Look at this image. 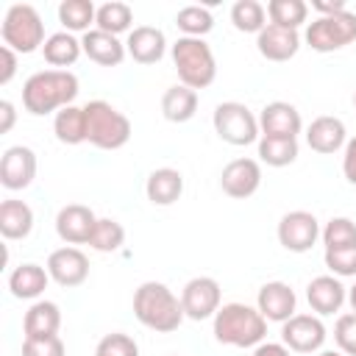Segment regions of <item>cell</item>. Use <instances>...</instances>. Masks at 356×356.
<instances>
[{"label": "cell", "instance_id": "obj_1", "mask_svg": "<svg viewBox=\"0 0 356 356\" xmlns=\"http://www.w3.org/2000/svg\"><path fill=\"white\" fill-rule=\"evenodd\" d=\"M78 97V75L70 70H39L22 83V106L33 117L58 114Z\"/></svg>", "mask_w": 356, "mask_h": 356}, {"label": "cell", "instance_id": "obj_2", "mask_svg": "<svg viewBox=\"0 0 356 356\" xmlns=\"http://www.w3.org/2000/svg\"><path fill=\"white\" fill-rule=\"evenodd\" d=\"M134 314L136 320L159 334H170L184 323L181 298L161 281H145L134 292Z\"/></svg>", "mask_w": 356, "mask_h": 356}, {"label": "cell", "instance_id": "obj_3", "mask_svg": "<svg viewBox=\"0 0 356 356\" xmlns=\"http://www.w3.org/2000/svg\"><path fill=\"white\" fill-rule=\"evenodd\" d=\"M267 337V320L256 306L222 303L214 314V339L231 348H256Z\"/></svg>", "mask_w": 356, "mask_h": 356}, {"label": "cell", "instance_id": "obj_4", "mask_svg": "<svg viewBox=\"0 0 356 356\" xmlns=\"http://www.w3.org/2000/svg\"><path fill=\"white\" fill-rule=\"evenodd\" d=\"M172 64L178 72V81L189 89H206L214 83L217 78V58L209 47L206 39H195V36H181L172 44Z\"/></svg>", "mask_w": 356, "mask_h": 356}, {"label": "cell", "instance_id": "obj_5", "mask_svg": "<svg viewBox=\"0 0 356 356\" xmlns=\"http://www.w3.org/2000/svg\"><path fill=\"white\" fill-rule=\"evenodd\" d=\"M86 111V142L100 150H120L131 139V120L106 100H89Z\"/></svg>", "mask_w": 356, "mask_h": 356}, {"label": "cell", "instance_id": "obj_6", "mask_svg": "<svg viewBox=\"0 0 356 356\" xmlns=\"http://www.w3.org/2000/svg\"><path fill=\"white\" fill-rule=\"evenodd\" d=\"M0 36H3V44L11 47L14 53H33L47 42L44 22H42L39 11L28 3L8 6L3 25H0Z\"/></svg>", "mask_w": 356, "mask_h": 356}, {"label": "cell", "instance_id": "obj_7", "mask_svg": "<svg viewBox=\"0 0 356 356\" xmlns=\"http://www.w3.org/2000/svg\"><path fill=\"white\" fill-rule=\"evenodd\" d=\"M211 125L217 131V136L234 147H245L256 139H261V128H259V117L239 100H225L214 108L211 114Z\"/></svg>", "mask_w": 356, "mask_h": 356}, {"label": "cell", "instance_id": "obj_8", "mask_svg": "<svg viewBox=\"0 0 356 356\" xmlns=\"http://www.w3.org/2000/svg\"><path fill=\"white\" fill-rule=\"evenodd\" d=\"M303 39L317 53L342 50L356 42V14L342 11V14H331V17H317L314 22L306 25Z\"/></svg>", "mask_w": 356, "mask_h": 356}, {"label": "cell", "instance_id": "obj_9", "mask_svg": "<svg viewBox=\"0 0 356 356\" xmlns=\"http://www.w3.org/2000/svg\"><path fill=\"white\" fill-rule=\"evenodd\" d=\"M320 222L312 211H303V209H295V211H286L281 220H278V242L284 250L289 253H306L314 248V242L320 239Z\"/></svg>", "mask_w": 356, "mask_h": 356}, {"label": "cell", "instance_id": "obj_10", "mask_svg": "<svg viewBox=\"0 0 356 356\" xmlns=\"http://www.w3.org/2000/svg\"><path fill=\"white\" fill-rule=\"evenodd\" d=\"M222 289L220 284L211 278V275H197V278H189L181 289V306H184V314L189 320H209L217 314V309L222 306Z\"/></svg>", "mask_w": 356, "mask_h": 356}, {"label": "cell", "instance_id": "obj_11", "mask_svg": "<svg viewBox=\"0 0 356 356\" xmlns=\"http://www.w3.org/2000/svg\"><path fill=\"white\" fill-rule=\"evenodd\" d=\"M325 325L317 314H292L281 323V342L295 353H314L325 345Z\"/></svg>", "mask_w": 356, "mask_h": 356}, {"label": "cell", "instance_id": "obj_12", "mask_svg": "<svg viewBox=\"0 0 356 356\" xmlns=\"http://www.w3.org/2000/svg\"><path fill=\"white\" fill-rule=\"evenodd\" d=\"M47 273H50V281H56L58 286L72 289V286H81L89 278V259L81 248L64 245V248H58L47 256Z\"/></svg>", "mask_w": 356, "mask_h": 356}, {"label": "cell", "instance_id": "obj_13", "mask_svg": "<svg viewBox=\"0 0 356 356\" xmlns=\"http://www.w3.org/2000/svg\"><path fill=\"white\" fill-rule=\"evenodd\" d=\"M36 178V153L28 145H11L6 147L0 159V184L8 192L28 189Z\"/></svg>", "mask_w": 356, "mask_h": 356}, {"label": "cell", "instance_id": "obj_14", "mask_svg": "<svg viewBox=\"0 0 356 356\" xmlns=\"http://www.w3.org/2000/svg\"><path fill=\"white\" fill-rule=\"evenodd\" d=\"M220 186L228 197L245 200L261 186V164L256 159H234L220 172Z\"/></svg>", "mask_w": 356, "mask_h": 356}, {"label": "cell", "instance_id": "obj_15", "mask_svg": "<svg viewBox=\"0 0 356 356\" xmlns=\"http://www.w3.org/2000/svg\"><path fill=\"white\" fill-rule=\"evenodd\" d=\"M95 211L83 203H67L56 214V234L67 245H89V236L95 231Z\"/></svg>", "mask_w": 356, "mask_h": 356}, {"label": "cell", "instance_id": "obj_16", "mask_svg": "<svg viewBox=\"0 0 356 356\" xmlns=\"http://www.w3.org/2000/svg\"><path fill=\"white\" fill-rule=\"evenodd\" d=\"M256 309L261 312V317L267 323H286L298 309L295 289L284 281H267V284L259 286Z\"/></svg>", "mask_w": 356, "mask_h": 356}, {"label": "cell", "instance_id": "obj_17", "mask_svg": "<svg viewBox=\"0 0 356 356\" xmlns=\"http://www.w3.org/2000/svg\"><path fill=\"white\" fill-rule=\"evenodd\" d=\"M259 128L261 136H284V139H298V134L303 131V120L300 111L286 103V100H273L261 108L259 114Z\"/></svg>", "mask_w": 356, "mask_h": 356}, {"label": "cell", "instance_id": "obj_18", "mask_svg": "<svg viewBox=\"0 0 356 356\" xmlns=\"http://www.w3.org/2000/svg\"><path fill=\"white\" fill-rule=\"evenodd\" d=\"M306 300L317 317H328L339 312L342 303L348 300V286H342L337 275H317L306 286Z\"/></svg>", "mask_w": 356, "mask_h": 356}, {"label": "cell", "instance_id": "obj_19", "mask_svg": "<svg viewBox=\"0 0 356 356\" xmlns=\"http://www.w3.org/2000/svg\"><path fill=\"white\" fill-rule=\"evenodd\" d=\"M256 50L267 61H289L300 50V33L292 28H281L267 22L264 31L256 36Z\"/></svg>", "mask_w": 356, "mask_h": 356}, {"label": "cell", "instance_id": "obj_20", "mask_svg": "<svg viewBox=\"0 0 356 356\" xmlns=\"http://www.w3.org/2000/svg\"><path fill=\"white\" fill-rule=\"evenodd\" d=\"M306 145H309L314 153H323V156H331V153L342 150V147L348 145L345 122H342L339 117H331V114L314 117L312 125L306 128Z\"/></svg>", "mask_w": 356, "mask_h": 356}, {"label": "cell", "instance_id": "obj_21", "mask_svg": "<svg viewBox=\"0 0 356 356\" xmlns=\"http://www.w3.org/2000/svg\"><path fill=\"white\" fill-rule=\"evenodd\" d=\"M125 50L136 64H159L167 53L164 31L153 25H136L125 39Z\"/></svg>", "mask_w": 356, "mask_h": 356}, {"label": "cell", "instance_id": "obj_22", "mask_svg": "<svg viewBox=\"0 0 356 356\" xmlns=\"http://www.w3.org/2000/svg\"><path fill=\"white\" fill-rule=\"evenodd\" d=\"M81 47H83V56L89 61L100 64V67H120L128 56L125 44L117 36H111L106 31H97V28H92L81 36Z\"/></svg>", "mask_w": 356, "mask_h": 356}, {"label": "cell", "instance_id": "obj_23", "mask_svg": "<svg viewBox=\"0 0 356 356\" xmlns=\"http://www.w3.org/2000/svg\"><path fill=\"white\" fill-rule=\"evenodd\" d=\"M145 195L153 206H172L184 195V175L175 167H159L145 181Z\"/></svg>", "mask_w": 356, "mask_h": 356}, {"label": "cell", "instance_id": "obj_24", "mask_svg": "<svg viewBox=\"0 0 356 356\" xmlns=\"http://www.w3.org/2000/svg\"><path fill=\"white\" fill-rule=\"evenodd\" d=\"M47 284H50L47 267L33 264V261L14 267L11 275H8V289H11V295L19 298V300H36V298L47 289Z\"/></svg>", "mask_w": 356, "mask_h": 356}, {"label": "cell", "instance_id": "obj_25", "mask_svg": "<svg viewBox=\"0 0 356 356\" xmlns=\"http://www.w3.org/2000/svg\"><path fill=\"white\" fill-rule=\"evenodd\" d=\"M61 328V309L53 300H36L22 317V331L25 339L33 337H56Z\"/></svg>", "mask_w": 356, "mask_h": 356}, {"label": "cell", "instance_id": "obj_26", "mask_svg": "<svg viewBox=\"0 0 356 356\" xmlns=\"http://www.w3.org/2000/svg\"><path fill=\"white\" fill-rule=\"evenodd\" d=\"M33 231V209L25 200H3L0 203V234L6 239H25Z\"/></svg>", "mask_w": 356, "mask_h": 356}, {"label": "cell", "instance_id": "obj_27", "mask_svg": "<svg viewBox=\"0 0 356 356\" xmlns=\"http://www.w3.org/2000/svg\"><path fill=\"white\" fill-rule=\"evenodd\" d=\"M83 47H81V39H75L70 31H58V33H50L47 42L42 44V56L50 67L56 70H64V67H72L78 58H81Z\"/></svg>", "mask_w": 356, "mask_h": 356}, {"label": "cell", "instance_id": "obj_28", "mask_svg": "<svg viewBox=\"0 0 356 356\" xmlns=\"http://www.w3.org/2000/svg\"><path fill=\"white\" fill-rule=\"evenodd\" d=\"M195 111H197V92L195 89L175 83L161 95V114L170 122H189L195 117Z\"/></svg>", "mask_w": 356, "mask_h": 356}, {"label": "cell", "instance_id": "obj_29", "mask_svg": "<svg viewBox=\"0 0 356 356\" xmlns=\"http://www.w3.org/2000/svg\"><path fill=\"white\" fill-rule=\"evenodd\" d=\"M53 134L61 145L86 142V111L83 106H67L53 117Z\"/></svg>", "mask_w": 356, "mask_h": 356}, {"label": "cell", "instance_id": "obj_30", "mask_svg": "<svg viewBox=\"0 0 356 356\" xmlns=\"http://www.w3.org/2000/svg\"><path fill=\"white\" fill-rule=\"evenodd\" d=\"M95 17H97V8L92 0H61V6H58V22L70 33L92 31Z\"/></svg>", "mask_w": 356, "mask_h": 356}, {"label": "cell", "instance_id": "obj_31", "mask_svg": "<svg viewBox=\"0 0 356 356\" xmlns=\"http://www.w3.org/2000/svg\"><path fill=\"white\" fill-rule=\"evenodd\" d=\"M134 22V11L128 3H120V0H111V3H103L97 6V17H95V28L97 31H106L111 36H120V33H131Z\"/></svg>", "mask_w": 356, "mask_h": 356}, {"label": "cell", "instance_id": "obj_32", "mask_svg": "<svg viewBox=\"0 0 356 356\" xmlns=\"http://www.w3.org/2000/svg\"><path fill=\"white\" fill-rule=\"evenodd\" d=\"M298 153H300L298 139H284V136L259 139V161L267 167H289L298 159Z\"/></svg>", "mask_w": 356, "mask_h": 356}, {"label": "cell", "instance_id": "obj_33", "mask_svg": "<svg viewBox=\"0 0 356 356\" xmlns=\"http://www.w3.org/2000/svg\"><path fill=\"white\" fill-rule=\"evenodd\" d=\"M231 22L242 33H261L267 25V8L259 0H236L231 6Z\"/></svg>", "mask_w": 356, "mask_h": 356}, {"label": "cell", "instance_id": "obj_34", "mask_svg": "<svg viewBox=\"0 0 356 356\" xmlns=\"http://www.w3.org/2000/svg\"><path fill=\"white\" fill-rule=\"evenodd\" d=\"M125 242V228L122 222L111 220V217H97L95 222V231L89 236V248L97 250V253H114L120 250Z\"/></svg>", "mask_w": 356, "mask_h": 356}, {"label": "cell", "instance_id": "obj_35", "mask_svg": "<svg viewBox=\"0 0 356 356\" xmlns=\"http://www.w3.org/2000/svg\"><path fill=\"white\" fill-rule=\"evenodd\" d=\"M267 17H270L273 25L298 31L309 17V6L303 0H270L267 3Z\"/></svg>", "mask_w": 356, "mask_h": 356}, {"label": "cell", "instance_id": "obj_36", "mask_svg": "<svg viewBox=\"0 0 356 356\" xmlns=\"http://www.w3.org/2000/svg\"><path fill=\"white\" fill-rule=\"evenodd\" d=\"M175 25H178V31H184V36L203 39L214 28V17L206 6H184L175 14Z\"/></svg>", "mask_w": 356, "mask_h": 356}, {"label": "cell", "instance_id": "obj_37", "mask_svg": "<svg viewBox=\"0 0 356 356\" xmlns=\"http://www.w3.org/2000/svg\"><path fill=\"white\" fill-rule=\"evenodd\" d=\"M320 239L325 250H339V248H353L356 245V222L350 217H331L325 228L320 231Z\"/></svg>", "mask_w": 356, "mask_h": 356}, {"label": "cell", "instance_id": "obj_38", "mask_svg": "<svg viewBox=\"0 0 356 356\" xmlns=\"http://www.w3.org/2000/svg\"><path fill=\"white\" fill-rule=\"evenodd\" d=\"M95 356H139V345H136L134 337H128L122 331H114V334H106L97 342Z\"/></svg>", "mask_w": 356, "mask_h": 356}, {"label": "cell", "instance_id": "obj_39", "mask_svg": "<svg viewBox=\"0 0 356 356\" xmlns=\"http://www.w3.org/2000/svg\"><path fill=\"white\" fill-rule=\"evenodd\" d=\"M325 267L337 278H356V245L353 248H339V250H325Z\"/></svg>", "mask_w": 356, "mask_h": 356}, {"label": "cell", "instance_id": "obj_40", "mask_svg": "<svg viewBox=\"0 0 356 356\" xmlns=\"http://www.w3.org/2000/svg\"><path fill=\"white\" fill-rule=\"evenodd\" d=\"M334 342L345 356H356V312L339 314L334 325Z\"/></svg>", "mask_w": 356, "mask_h": 356}, {"label": "cell", "instance_id": "obj_41", "mask_svg": "<svg viewBox=\"0 0 356 356\" xmlns=\"http://www.w3.org/2000/svg\"><path fill=\"white\" fill-rule=\"evenodd\" d=\"M22 356H64V342L58 334L22 339Z\"/></svg>", "mask_w": 356, "mask_h": 356}, {"label": "cell", "instance_id": "obj_42", "mask_svg": "<svg viewBox=\"0 0 356 356\" xmlns=\"http://www.w3.org/2000/svg\"><path fill=\"white\" fill-rule=\"evenodd\" d=\"M17 75V53L11 47H0V86H6Z\"/></svg>", "mask_w": 356, "mask_h": 356}, {"label": "cell", "instance_id": "obj_43", "mask_svg": "<svg viewBox=\"0 0 356 356\" xmlns=\"http://www.w3.org/2000/svg\"><path fill=\"white\" fill-rule=\"evenodd\" d=\"M342 175L350 186H356V136L348 139L345 153H342Z\"/></svg>", "mask_w": 356, "mask_h": 356}, {"label": "cell", "instance_id": "obj_44", "mask_svg": "<svg viewBox=\"0 0 356 356\" xmlns=\"http://www.w3.org/2000/svg\"><path fill=\"white\" fill-rule=\"evenodd\" d=\"M312 8H314L320 17H331V14L348 11V3H345V0H312Z\"/></svg>", "mask_w": 356, "mask_h": 356}, {"label": "cell", "instance_id": "obj_45", "mask_svg": "<svg viewBox=\"0 0 356 356\" xmlns=\"http://www.w3.org/2000/svg\"><path fill=\"white\" fill-rule=\"evenodd\" d=\"M0 134H8L14 128V120H17V111H14V103L11 100H0Z\"/></svg>", "mask_w": 356, "mask_h": 356}, {"label": "cell", "instance_id": "obj_46", "mask_svg": "<svg viewBox=\"0 0 356 356\" xmlns=\"http://www.w3.org/2000/svg\"><path fill=\"white\" fill-rule=\"evenodd\" d=\"M253 356H289V348L284 342H261L256 345Z\"/></svg>", "mask_w": 356, "mask_h": 356}, {"label": "cell", "instance_id": "obj_47", "mask_svg": "<svg viewBox=\"0 0 356 356\" xmlns=\"http://www.w3.org/2000/svg\"><path fill=\"white\" fill-rule=\"evenodd\" d=\"M348 303H350V312H356V281L353 286H348Z\"/></svg>", "mask_w": 356, "mask_h": 356}, {"label": "cell", "instance_id": "obj_48", "mask_svg": "<svg viewBox=\"0 0 356 356\" xmlns=\"http://www.w3.org/2000/svg\"><path fill=\"white\" fill-rule=\"evenodd\" d=\"M320 356H345L342 350H320Z\"/></svg>", "mask_w": 356, "mask_h": 356}, {"label": "cell", "instance_id": "obj_49", "mask_svg": "<svg viewBox=\"0 0 356 356\" xmlns=\"http://www.w3.org/2000/svg\"><path fill=\"white\" fill-rule=\"evenodd\" d=\"M353 106H356V92H353Z\"/></svg>", "mask_w": 356, "mask_h": 356}]
</instances>
